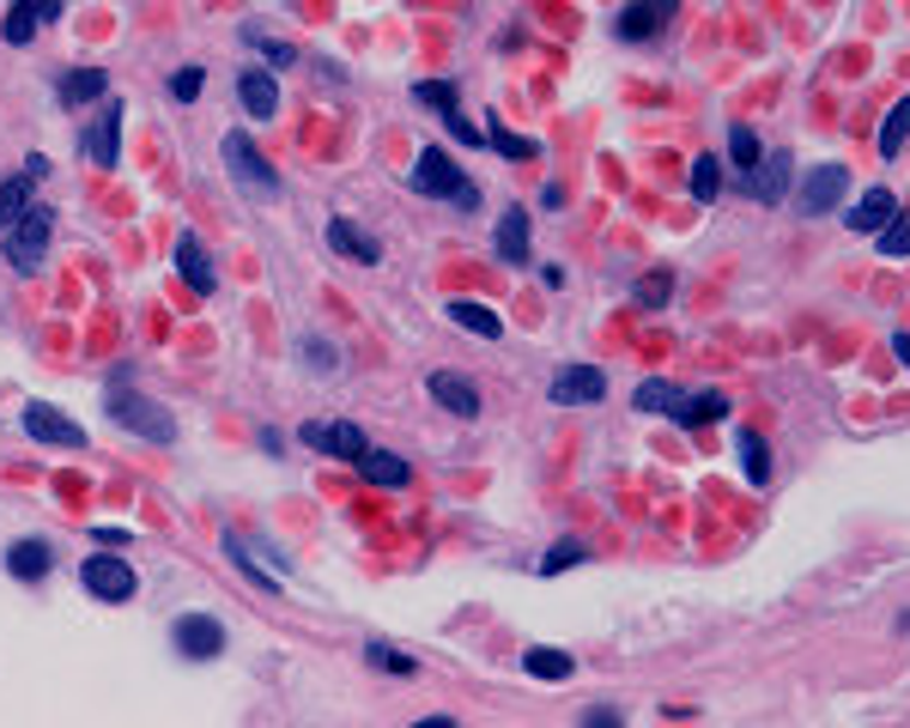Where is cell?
Wrapping results in <instances>:
<instances>
[{
  "label": "cell",
  "mask_w": 910,
  "mask_h": 728,
  "mask_svg": "<svg viewBox=\"0 0 910 728\" xmlns=\"http://www.w3.org/2000/svg\"><path fill=\"white\" fill-rule=\"evenodd\" d=\"M364 662L377 668V674H413V656L389 650V644H364Z\"/></svg>",
  "instance_id": "obj_39"
},
{
  "label": "cell",
  "mask_w": 910,
  "mask_h": 728,
  "mask_svg": "<svg viewBox=\"0 0 910 728\" xmlns=\"http://www.w3.org/2000/svg\"><path fill=\"white\" fill-rule=\"evenodd\" d=\"M49 565H55V553L43 541H13V546H7V571L25 577V583H43V577H49Z\"/></svg>",
  "instance_id": "obj_21"
},
{
  "label": "cell",
  "mask_w": 910,
  "mask_h": 728,
  "mask_svg": "<svg viewBox=\"0 0 910 728\" xmlns=\"http://www.w3.org/2000/svg\"><path fill=\"white\" fill-rule=\"evenodd\" d=\"M443 316H450L455 328H468L474 340H498V334H504V322H498L486 304H474V298H450V304H443Z\"/></svg>",
  "instance_id": "obj_20"
},
{
  "label": "cell",
  "mask_w": 910,
  "mask_h": 728,
  "mask_svg": "<svg viewBox=\"0 0 910 728\" xmlns=\"http://www.w3.org/2000/svg\"><path fill=\"white\" fill-rule=\"evenodd\" d=\"M498 255H504L510 268L528 261V213L522 207H504V219H498Z\"/></svg>",
  "instance_id": "obj_22"
},
{
  "label": "cell",
  "mask_w": 910,
  "mask_h": 728,
  "mask_svg": "<svg viewBox=\"0 0 910 728\" xmlns=\"http://www.w3.org/2000/svg\"><path fill=\"white\" fill-rule=\"evenodd\" d=\"M61 13V0H37V19H55Z\"/></svg>",
  "instance_id": "obj_45"
},
{
  "label": "cell",
  "mask_w": 910,
  "mask_h": 728,
  "mask_svg": "<svg viewBox=\"0 0 910 728\" xmlns=\"http://www.w3.org/2000/svg\"><path fill=\"white\" fill-rule=\"evenodd\" d=\"M243 43H249V49H255L268 67H292V61H298V55H292V43H273V37H261L255 25H243Z\"/></svg>",
  "instance_id": "obj_38"
},
{
  "label": "cell",
  "mask_w": 910,
  "mask_h": 728,
  "mask_svg": "<svg viewBox=\"0 0 910 728\" xmlns=\"http://www.w3.org/2000/svg\"><path fill=\"white\" fill-rule=\"evenodd\" d=\"M607 395V377H601V364H565L559 377H553V407H589Z\"/></svg>",
  "instance_id": "obj_11"
},
{
  "label": "cell",
  "mask_w": 910,
  "mask_h": 728,
  "mask_svg": "<svg viewBox=\"0 0 910 728\" xmlns=\"http://www.w3.org/2000/svg\"><path fill=\"white\" fill-rule=\"evenodd\" d=\"M79 583H86L91 601H110V607H116V601L134 595V565L128 559H110V546H104L98 559L79 565Z\"/></svg>",
  "instance_id": "obj_6"
},
{
  "label": "cell",
  "mask_w": 910,
  "mask_h": 728,
  "mask_svg": "<svg viewBox=\"0 0 910 728\" xmlns=\"http://www.w3.org/2000/svg\"><path fill=\"white\" fill-rule=\"evenodd\" d=\"M413 98L419 104H431V110H443V116H455V104H462V91H455L450 79H419Z\"/></svg>",
  "instance_id": "obj_33"
},
{
  "label": "cell",
  "mask_w": 910,
  "mask_h": 728,
  "mask_svg": "<svg viewBox=\"0 0 910 728\" xmlns=\"http://www.w3.org/2000/svg\"><path fill=\"white\" fill-rule=\"evenodd\" d=\"M874 249H880V255H910V213H892V219L874 231Z\"/></svg>",
  "instance_id": "obj_32"
},
{
  "label": "cell",
  "mask_w": 910,
  "mask_h": 728,
  "mask_svg": "<svg viewBox=\"0 0 910 728\" xmlns=\"http://www.w3.org/2000/svg\"><path fill=\"white\" fill-rule=\"evenodd\" d=\"M905 140H910V91L892 104V116L880 122V140H874V146H880V158H898V152H905Z\"/></svg>",
  "instance_id": "obj_27"
},
{
  "label": "cell",
  "mask_w": 910,
  "mask_h": 728,
  "mask_svg": "<svg viewBox=\"0 0 910 728\" xmlns=\"http://www.w3.org/2000/svg\"><path fill=\"white\" fill-rule=\"evenodd\" d=\"M680 13V0H632V7H619V19H613V31H619L625 43H650L668 31V19Z\"/></svg>",
  "instance_id": "obj_8"
},
{
  "label": "cell",
  "mask_w": 910,
  "mask_h": 728,
  "mask_svg": "<svg viewBox=\"0 0 910 728\" xmlns=\"http://www.w3.org/2000/svg\"><path fill=\"white\" fill-rule=\"evenodd\" d=\"M632 298L644 304V310H662V304L674 298V273H650V280H637Z\"/></svg>",
  "instance_id": "obj_36"
},
{
  "label": "cell",
  "mask_w": 910,
  "mask_h": 728,
  "mask_svg": "<svg viewBox=\"0 0 910 728\" xmlns=\"http://www.w3.org/2000/svg\"><path fill=\"white\" fill-rule=\"evenodd\" d=\"M680 401H686V395H680L668 377H650V383H637V389H632V407H637V413H668V419H674Z\"/></svg>",
  "instance_id": "obj_24"
},
{
  "label": "cell",
  "mask_w": 910,
  "mask_h": 728,
  "mask_svg": "<svg viewBox=\"0 0 910 728\" xmlns=\"http://www.w3.org/2000/svg\"><path fill=\"white\" fill-rule=\"evenodd\" d=\"M122 110H104V116L86 128V158L91 164H104V170H116V158H122Z\"/></svg>",
  "instance_id": "obj_18"
},
{
  "label": "cell",
  "mask_w": 910,
  "mask_h": 728,
  "mask_svg": "<svg viewBox=\"0 0 910 728\" xmlns=\"http://www.w3.org/2000/svg\"><path fill=\"white\" fill-rule=\"evenodd\" d=\"M304 359H316V371H334V346H322V340H316V346H304Z\"/></svg>",
  "instance_id": "obj_43"
},
{
  "label": "cell",
  "mask_w": 910,
  "mask_h": 728,
  "mask_svg": "<svg viewBox=\"0 0 910 728\" xmlns=\"http://www.w3.org/2000/svg\"><path fill=\"white\" fill-rule=\"evenodd\" d=\"M225 170H231V182L249 201H280V177H273V164L255 152V140L243 128L225 134Z\"/></svg>",
  "instance_id": "obj_1"
},
{
  "label": "cell",
  "mask_w": 910,
  "mask_h": 728,
  "mask_svg": "<svg viewBox=\"0 0 910 728\" xmlns=\"http://www.w3.org/2000/svg\"><path fill=\"white\" fill-rule=\"evenodd\" d=\"M91 541H98V546H116V553H122V546H134V534H128V528H110V522H98V528H91Z\"/></svg>",
  "instance_id": "obj_42"
},
{
  "label": "cell",
  "mask_w": 910,
  "mask_h": 728,
  "mask_svg": "<svg viewBox=\"0 0 910 728\" xmlns=\"http://www.w3.org/2000/svg\"><path fill=\"white\" fill-rule=\"evenodd\" d=\"M225 553H231V559H237V571H243V577H249V583H261V589H268V595H273V589H280V577H268V571H261V565H255V559H249V546H243V534H225Z\"/></svg>",
  "instance_id": "obj_34"
},
{
  "label": "cell",
  "mask_w": 910,
  "mask_h": 728,
  "mask_svg": "<svg viewBox=\"0 0 910 728\" xmlns=\"http://www.w3.org/2000/svg\"><path fill=\"white\" fill-rule=\"evenodd\" d=\"M43 177H49V158H43V152H31L19 177H7V182H0V231H7V225H13L19 213L31 207V189H37Z\"/></svg>",
  "instance_id": "obj_12"
},
{
  "label": "cell",
  "mask_w": 910,
  "mask_h": 728,
  "mask_svg": "<svg viewBox=\"0 0 910 728\" xmlns=\"http://www.w3.org/2000/svg\"><path fill=\"white\" fill-rule=\"evenodd\" d=\"M359 474H364L371 486H407V474H413V468H407L395 450H364V455H359Z\"/></svg>",
  "instance_id": "obj_25"
},
{
  "label": "cell",
  "mask_w": 910,
  "mask_h": 728,
  "mask_svg": "<svg viewBox=\"0 0 910 728\" xmlns=\"http://www.w3.org/2000/svg\"><path fill=\"white\" fill-rule=\"evenodd\" d=\"M19 419H25V431L37 443H49V450H86V431H79L67 413H55L49 401H25V413Z\"/></svg>",
  "instance_id": "obj_9"
},
{
  "label": "cell",
  "mask_w": 910,
  "mask_h": 728,
  "mask_svg": "<svg viewBox=\"0 0 910 728\" xmlns=\"http://www.w3.org/2000/svg\"><path fill=\"white\" fill-rule=\"evenodd\" d=\"M110 413H116L128 431L152 437V443H170V437H177V419H170L164 407H152L146 395H134V383H128V377H122V383H110Z\"/></svg>",
  "instance_id": "obj_4"
},
{
  "label": "cell",
  "mask_w": 910,
  "mask_h": 728,
  "mask_svg": "<svg viewBox=\"0 0 910 728\" xmlns=\"http://www.w3.org/2000/svg\"><path fill=\"white\" fill-rule=\"evenodd\" d=\"M571 565H583V541H559V546H546L541 577H559V571H571Z\"/></svg>",
  "instance_id": "obj_40"
},
{
  "label": "cell",
  "mask_w": 910,
  "mask_h": 728,
  "mask_svg": "<svg viewBox=\"0 0 910 728\" xmlns=\"http://www.w3.org/2000/svg\"><path fill=\"white\" fill-rule=\"evenodd\" d=\"M486 146H498L504 158H541V140H528V134H510L498 116H492V128H486Z\"/></svg>",
  "instance_id": "obj_30"
},
{
  "label": "cell",
  "mask_w": 910,
  "mask_h": 728,
  "mask_svg": "<svg viewBox=\"0 0 910 728\" xmlns=\"http://www.w3.org/2000/svg\"><path fill=\"white\" fill-rule=\"evenodd\" d=\"M310 450H322V455H340V462H359L364 450H371V437H364L359 425H346V419H316V425H304L298 431Z\"/></svg>",
  "instance_id": "obj_10"
},
{
  "label": "cell",
  "mask_w": 910,
  "mask_h": 728,
  "mask_svg": "<svg viewBox=\"0 0 910 728\" xmlns=\"http://www.w3.org/2000/svg\"><path fill=\"white\" fill-rule=\"evenodd\" d=\"M0 37H7V43H31V37H37V7H31V0H13V13H7Z\"/></svg>",
  "instance_id": "obj_35"
},
{
  "label": "cell",
  "mask_w": 910,
  "mask_h": 728,
  "mask_svg": "<svg viewBox=\"0 0 910 728\" xmlns=\"http://www.w3.org/2000/svg\"><path fill=\"white\" fill-rule=\"evenodd\" d=\"M425 389H431V401H437L443 413H455V419H474V413H480V389H474L468 377H455V371H431Z\"/></svg>",
  "instance_id": "obj_13"
},
{
  "label": "cell",
  "mask_w": 910,
  "mask_h": 728,
  "mask_svg": "<svg viewBox=\"0 0 910 728\" xmlns=\"http://www.w3.org/2000/svg\"><path fill=\"white\" fill-rule=\"evenodd\" d=\"M735 455H741V468H747V480H753V486L771 480V450H765V437H759V431H741V437H735Z\"/></svg>",
  "instance_id": "obj_28"
},
{
  "label": "cell",
  "mask_w": 910,
  "mask_h": 728,
  "mask_svg": "<svg viewBox=\"0 0 910 728\" xmlns=\"http://www.w3.org/2000/svg\"><path fill=\"white\" fill-rule=\"evenodd\" d=\"M844 182H850L844 164H814L807 170V182L795 189V213H801V219H826V213H838L844 207Z\"/></svg>",
  "instance_id": "obj_5"
},
{
  "label": "cell",
  "mask_w": 910,
  "mask_h": 728,
  "mask_svg": "<svg viewBox=\"0 0 910 728\" xmlns=\"http://www.w3.org/2000/svg\"><path fill=\"white\" fill-rule=\"evenodd\" d=\"M783 189H789V158H783V152H765V158L753 164V177H747V195H753L759 207H777Z\"/></svg>",
  "instance_id": "obj_17"
},
{
  "label": "cell",
  "mask_w": 910,
  "mask_h": 728,
  "mask_svg": "<svg viewBox=\"0 0 910 728\" xmlns=\"http://www.w3.org/2000/svg\"><path fill=\"white\" fill-rule=\"evenodd\" d=\"M49 237H55V213L49 207H25L7 231H0V243H7V261H13L19 273H37L43 255H49Z\"/></svg>",
  "instance_id": "obj_2"
},
{
  "label": "cell",
  "mask_w": 910,
  "mask_h": 728,
  "mask_svg": "<svg viewBox=\"0 0 910 728\" xmlns=\"http://www.w3.org/2000/svg\"><path fill=\"white\" fill-rule=\"evenodd\" d=\"M237 104H243L249 122H268L273 110H280V86H273V73H261V67L237 73Z\"/></svg>",
  "instance_id": "obj_15"
},
{
  "label": "cell",
  "mask_w": 910,
  "mask_h": 728,
  "mask_svg": "<svg viewBox=\"0 0 910 728\" xmlns=\"http://www.w3.org/2000/svg\"><path fill=\"white\" fill-rule=\"evenodd\" d=\"M177 273H182V286L195 292V298H213V268H207V249H201V237L195 231H182L177 237Z\"/></svg>",
  "instance_id": "obj_14"
},
{
  "label": "cell",
  "mask_w": 910,
  "mask_h": 728,
  "mask_svg": "<svg viewBox=\"0 0 910 728\" xmlns=\"http://www.w3.org/2000/svg\"><path fill=\"white\" fill-rule=\"evenodd\" d=\"M892 213H898L892 189H868V195H862L856 207L844 213V225H850V231H862V237H874V231H880L886 219H892Z\"/></svg>",
  "instance_id": "obj_19"
},
{
  "label": "cell",
  "mask_w": 910,
  "mask_h": 728,
  "mask_svg": "<svg viewBox=\"0 0 910 728\" xmlns=\"http://www.w3.org/2000/svg\"><path fill=\"white\" fill-rule=\"evenodd\" d=\"M728 158H735V164H741V177H747V170L759 164V158H765V146H759V134L747 128V122H735V128H728Z\"/></svg>",
  "instance_id": "obj_31"
},
{
  "label": "cell",
  "mask_w": 910,
  "mask_h": 728,
  "mask_svg": "<svg viewBox=\"0 0 910 728\" xmlns=\"http://www.w3.org/2000/svg\"><path fill=\"white\" fill-rule=\"evenodd\" d=\"M328 249H334V255H346V261H364V268H377V261H383V243L371 231H359L352 219H328Z\"/></svg>",
  "instance_id": "obj_16"
},
{
  "label": "cell",
  "mask_w": 910,
  "mask_h": 728,
  "mask_svg": "<svg viewBox=\"0 0 910 728\" xmlns=\"http://www.w3.org/2000/svg\"><path fill=\"white\" fill-rule=\"evenodd\" d=\"M55 91H61V104H67V110H79V104H98V98L110 91V79L98 73V67H73V73H67Z\"/></svg>",
  "instance_id": "obj_23"
},
{
  "label": "cell",
  "mask_w": 910,
  "mask_h": 728,
  "mask_svg": "<svg viewBox=\"0 0 910 728\" xmlns=\"http://www.w3.org/2000/svg\"><path fill=\"white\" fill-rule=\"evenodd\" d=\"M201 86H207V73H201V67H177V79H170V98H177V104H195Z\"/></svg>",
  "instance_id": "obj_41"
},
{
  "label": "cell",
  "mask_w": 910,
  "mask_h": 728,
  "mask_svg": "<svg viewBox=\"0 0 910 728\" xmlns=\"http://www.w3.org/2000/svg\"><path fill=\"white\" fill-rule=\"evenodd\" d=\"M892 352H898V359L910 364V328H898V334H892Z\"/></svg>",
  "instance_id": "obj_44"
},
{
  "label": "cell",
  "mask_w": 910,
  "mask_h": 728,
  "mask_svg": "<svg viewBox=\"0 0 910 728\" xmlns=\"http://www.w3.org/2000/svg\"><path fill=\"white\" fill-rule=\"evenodd\" d=\"M723 413H728V401H723L716 389H704V395H686V401H680L674 425H680V431H698V425H716Z\"/></svg>",
  "instance_id": "obj_26"
},
{
  "label": "cell",
  "mask_w": 910,
  "mask_h": 728,
  "mask_svg": "<svg viewBox=\"0 0 910 728\" xmlns=\"http://www.w3.org/2000/svg\"><path fill=\"white\" fill-rule=\"evenodd\" d=\"M522 668H528L534 680H571L577 674V662L565 650H546V644H534L528 656H522Z\"/></svg>",
  "instance_id": "obj_29"
},
{
  "label": "cell",
  "mask_w": 910,
  "mask_h": 728,
  "mask_svg": "<svg viewBox=\"0 0 910 728\" xmlns=\"http://www.w3.org/2000/svg\"><path fill=\"white\" fill-rule=\"evenodd\" d=\"M692 195H698V201H716V189H723V164H716V158L710 152H698V164H692Z\"/></svg>",
  "instance_id": "obj_37"
},
{
  "label": "cell",
  "mask_w": 910,
  "mask_h": 728,
  "mask_svg": "<svg viewBox=\"0 0 910 728\" xmlns=\"http://www.w3.org/2000/svg\"><path fill=\"white\" fill-rule=\"evenodd\" d=\"M413 189L431 201H455V207H480V189L462 182V170L443 158V146H419V164H413Z\"/></svg>",
  "instance_id": "obj_3"
},
{
  "label": "cell",
  "mask_w": 910,
  "mask_h": 728,
  "mask_svg": "<svg viewBox=\"0 0 910 728\" xmlns=\"http://www.w3.org/2000/svg\"><path fill=\"white\" fill-rule=\"evenodd\" d=\"M170 637H177V656H189V662H213L225 650V625L213 613H182L170 625Z\"/></svg>",
  "instance_id": "obj_7"
}]
</instances>
